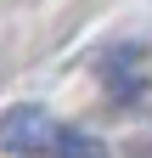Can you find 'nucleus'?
<instances>
[{
  "instance_id": "f257e3e1",
  "label": "nucleus",
  "mask_w": 152,
  "mask_h": 158,
  "mask_svg": "<svg viewBox=\"0 0 152 158\" xmlns=\"http://www.w3.org/2000/svg\"><path fill=\"white\" fill-rule=\"evenodd\" d=\"M0 147L17 152V158H107V147L90 130L56 124V118L45 107H34V102L0 113Z\"/></svg>"
}]
</instances>
